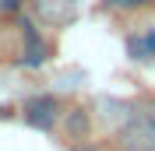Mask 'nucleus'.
Wrapping results in <instances>:
<instances>
[{
  "label": "nucleus",
  "instance_id": "obj_2",
  "mask_svg": "<svg viewBox=\"0 0 155 151\" xmlns=\"http://www.w3.org/2000/svg\"><path fill=\"white\" fill-rule=\"evenodd\" d=\"M25 113H28V123L32 127H53V120H57V102L49 98V95H42V98H32L28 105H25Z\"/></svg>",
  "mask_w": 155,
  "mask_h": 151
},
{
  "label": "nucleus",
  "instance_id": "obj_1",
  "mask_svg": "<svg viewBox=\"0 0 155 151\" xmlns=\"http://www.w3.org/2000/svg\"><path fill=\"white\" fill-rule=\"evenodd\" d=\"M116 151H155V116H134L116 133Z\"/></svg>",
  "mask_w": 155,
  "mask_h": 151
}]
</instances>
